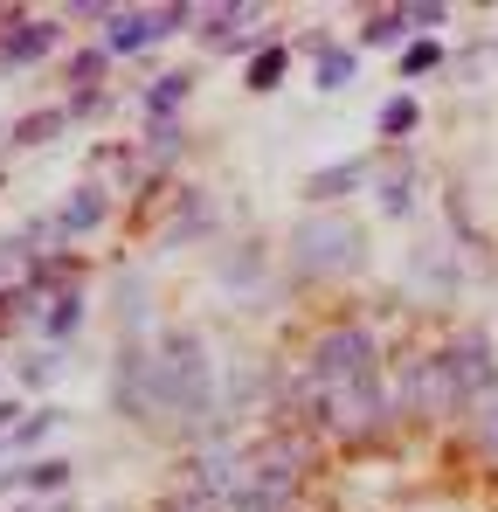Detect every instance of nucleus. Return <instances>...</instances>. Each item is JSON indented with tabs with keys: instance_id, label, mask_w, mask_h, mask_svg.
<instances>
[{
	"instance_id": "39448f33",
	"label": "nucleus",
	"mask_w": 498,
	"mask_h": 512,
	"mask_svg": "<svg viewBox=\"0 0 498 512\" xmlns=\"http://www.w3.org/2000/svg\"><path fill=\"white\" fill-rule=\"evenodd\" d=\"M187 21V7H146V14H104V56H139Z\"/></svg>"
},
{
	"instance_id": "f3484780",
	"label": "nucleus",
	"mask_w": 498,
	"mask_h": 512,
	"mask_svg": "<svg viewBox=\"0 0 498 512\" xmlns=\"http://www.w3.org/2000/svg\"><path fill=\"white\" fill-rule=\"evenodd\" d=\"M277 77H284V49H263V56L249 63V84H256V90H270Z\"/></svg>"
},
{
	"instance_id": "5701e85b",
	"label": "nucleus",
	"mask_w": 498,
	"mask_h": 512,
	"mask_svg": "<svg viewBox=\"0 0 498 512\" xmlns=\"http://www.w3.org/2000/svg\"><path fill=\"white\" fill-rule=\"evenodd\" d=\"M166 512H222V506H208V499H180V492H173V499H166Z\"/></svg>"
},
{
	"instance_id": "6ab92c4d",
	"label": "nucleus",
	"mask_w": 498,
	"mask_h": 512,
	"mask_svg": "<svg viewBox=\"0 0 498 512\" xmlns=\"http://www.w3.org/2000/svg\"><path fill=\"white\" fill-rule=\"evenodd\" d=\"M422 70H436V42H409L402 49V77H422Z\"/></svg>"
},
{
	"instance_id": "423d86ee",
	"label": "nucleus",
	"mask_w": 498,
	"mask_h": 512,
	"mask_svg": "<svg viewBox=\"0 0 498 512\" xmlns=\"http://www.w3.org/2000/svg\"><path fill=\"white\" fill-rule=\"evenodd\" d=\"M457 402H464V395H457V381H450L443 353L402 367V409H409V416H443V409H457Z\"/></svg>"
},
{
	"instance_id": "f03ea898",
	"label": "nucleus",
	"mask_w": 498,
	"mask_h": 512,
	"mask_svg": "<svg viewBox=\"0 0 498 512\" xmlns=\"http://www.w3.org/2000/svg\"><path fill=\"white\" fill-rule=\"evenodd\" d=\"M291 256H298V270H312V277H339V270L360 263V229H353L346 215H305V222L291 229Z\"/></svg>"
},
{
	"instance_id": "9b49d317",
	"label": "nucleus",
	"mask_w": 498,
	"mask_h": 512,
	"mask_svg": "<svg viewBox=\"0 0 498 512\" xmlns=\"http://www.w3.org/2000/svg\"><path fill=\"white\" fill-rule=\"evenodd\" d=\"M201 21H208V42H215V49H229L243 28H256V7H208Z\"/></svg>"
},
{
	"instance_id": "393cba45",
	"label": "nucleus",
	"mask_w": 498,
	"mask_h": 512,
	"mask_svg": "<svg viewBox=\"0 0 498 512\" xmlns=\"http://www.w3.org/2000/svg\"><path fill=\"white\" fill-rule=\"evenodd\" d=\"M0 450H7V436H0Z\"/></svg>"
},
{
	"instance_id": "ddd939ff",
	"label": "nucleus",
	"mask_w": 498,
	"mask_h": 512,
	"mask_svg": "<svg viewBox=\"0 0 498 512\" xmlns=\"http://www.w3.org/2000/svg\"><path fill=\"white\" fill-rule=\"evenodd\" d=\"M187 90H194V77H180V70H173V77H160V84L146 90V111H153V118H173V104H180Z\"/></svg>"
},
{
	"instance_id": "6e6552de",
	"label": "nucleus",
	"mask_w": 498,
	"mask_h": 512,
	"mask_svg": "<svg viewBox=\"0 0 498 512\" xmlns=\"http://www.w3.org/2000/svg\"><path fill=\"white\" fill-rule=\"evenodd\" d=\"M104 222V194L97 187H77V194H63V215H56V229L63 236H77V229H97Z\"/></svg>"
},
{
	"instance_id": "20e7f679",
	"label": "nucleus",
	"mask_w": 498,
	"mask_h": 512,
	"mask_svg": "<svg viewBox=\"0 0 498 512\" xmlns=\"http://www.w3.org/2000/svg\"><path fill=\"white\" fill-rule=\"evenodd\" d=\"M319 416H326L332 436H374L381 429V381H353V388H332L319 395Z\"/></svg>"
},
{
	"instance_id": "1a4fd4ad",
	"label": "nucleus",
	"mask_w": 498,
	"mask_h": 512,
	"mask_svg": "<svg viewBox=\"0 0 498 512\" xmlns=\"http://www.w3.org/2000/svg\"><path fill=\"white\" fill-rule=\"evenodd\" d=\"M49 42H56V28H49V21H28L21 35H7V42H0V70H14V63H35Z\"/></svg>"
},
{
	"instance_id": "7ed1b4c3",
	"label": "nucleus",
	"mask_w": 498,
	"mask_h": 512,
	"mask_svg": "<svg viewBox=\"0 0 498 512\" xmlns=\"http://www.w3.org/2000/svg\"><path fill=\"white\" fill-rule=\"evenodd\" d=\"M353 381H374V333L367 326H332L312 353V388L332 395V388H353Z\"/></svg>"
},
{
	"instance_id": "9d476101",
	"label": "nucleus",
	"mask_w": 498,
	"mask_h": 512,
	"mask_svg": "<svg viewBox=\"0 0 498 512\" xmlns=\"http://www.w3.org/2000/svg\"><path fill=\"white\" fill-rule=\"evenodd\" d=\"M360 180H367V160H346V167L312 173V180H305V194H312V201H332V194H353Z\"/></svg>"
},
{
	"instance_id": "412c9836",
	"label": "nucleus",
	"mask_w": 498,
	"mask_h": 512,
	"mask_svg": "<svg viewBox=\"0 0 498 512\" xmlns=\"http://www.w3.org/2000/svg\"><path fill=\"white\" fill-rule=\"evenodd\" d=\"M415 125V104L409 97H402V104H388V111H381V132H388V139H402V132H409Z\"/></svg>"
},
{
	"instance_id": "a211bd4d",
	"label": "nucleus",
	"mask_w": 498,
	"mask_h": 512,
	"mask_svg": "<svg viewBox=\"0 0 498 512\" xmlns=\"http://www.w3.org/2000/svg\"><path fill=\"white\" fill-rule=\"evenodd\" d=\"M402 28H409V14H395V7H381V14L367 21V42H395Z\"/></svg>"
},
{
	"instance_id": "dca6fc26",
	"label": "nucleus",
	"mask_w": 498,
	"mask_h": 512,
	"mask_svg": "<svg viewBox=\"0 0 498 512\" xmlns=\"http://www.w3.org/2000/svg\"><path fill=\"white\" fill-rule=\"evenodd\" d=\"M409 201H415V180H409V173H388V187H381V208H388V215H409Z\"/></svg>"
},
{
	"instance_id": "4be33fe9",
	"label": "nucleus",
	"mask_w": 498,
	"mask_h": 512,
	"mask_svg": "<svg viewBox=\"0 0 498 512\" xmlns=\"http://www.w3.org/2000/svg\"><path fill=\"white\" fill-rule=\"evenodd\" d=\"M346 77H353V56H326V63H319V84L326 90H339Z\"/></svg>"
},
{
	"instance_id": "f257e3e1",
	"label": "nucleus",
	"mask_w": 498,
	"mask_h": 512,
	"mask_svg": "<svg viewBox=\"0 0 498 512\" xmlns=\"http://www.w3.org/2000/svg\"><path fill=\"white\" fill-rule=\"evenodd\" d=\"M153 367H160V395H166V416H194V409H208V346L194 340V333H166L153 346Z\"/></svg>"
},
{
	"instance_id": "aec40b11",
	"label": "nucleus",
	"mask_w": 498,
	"mask_h": 512,
	"mask_svg": "<svg viewBox=\"0 0 498 512\" xmlns=\"http://www.w3.org/2000/svg\"><path fill=\"white\" fill-rule=\"evenodd\" d=\"M49 429H56V409H42V416H28V423L14 429V436H7V443H21V450H28V443H42V436H49Z\"/></svg>"
},
{
	"instance_id": "4468645a",
	"label": "nucleus",
	"mask_w": 498,
	"mask_h": 512,
	"mask_svg": "<svg viewBox=\"0 0 498 512\" xmlns=\"http://www.w3.org/2000/svg\"><path fill=\"white\" fill-rule=\"evenodd\" d=\"M471 443H478L485 457H498V395H492V402H478V409H471Z\"/></svg>"
},
{
	"instance_id": "f8f14e48",
	"label": "nucleus",
	"mask_w": 498,
	"mask_h": 512,
	"mask_svg": "<svg viewBox=\"0 0 498 512\" xmlns=\"http://www.w3.org/2000/svg\"><path fill=\"white\" fill-rule=\"evenodd\" d=\"M77 319H83V291H63V298L49 305V319H42V333H49V340H63V333H77Z\"/></svg>"
},
{
	"instance_id": "2eb2a0df",
	"label": "nucleus",
	"mask_w": 498,
	"mask_h": 512,
	"mask_svg": "<svg viewBox=\"0 0 498 512\" xmlns=\"http://www.w3.org/2000/svg\"><path fill=\"white\" fill-rule=\"evenodd\" d=\"M14 485H35V492H56V485H70V464H35V471H21V478H0V492H14Z\"/></svg>"
},
{
	"instance_id": "b1692460",
	"label": "nucleus",
	"mask_w": 498,
	"mask_h": 512,
	"mask_svg": "<svg viewBox=\"0 0 498 512\" xmlns=\"http://www.w3.org/2000/svg\"><path fill=\"white\" fill-rule=\"evenodd\" d=\"M42 512H70V506H42Z\"/></svg>"
},
{
	"instance_id": "0eeeda50",
	"label": "nucleus",
	"mask_w": 498,
	"mask_h": 512,
	"mask_svg": "<svg viewBox=\"0 0 498 512\" xmlns=\"http://www.w3.org/2000/svg\"><path fill=\"white\" fill-rule=\"evenodd\" d=\"M443 367H450V381H457L464 402H492L498 395V367H492V340H485V333L457 340L450 353H443Z\"/></svg>"
}]
</instances>
